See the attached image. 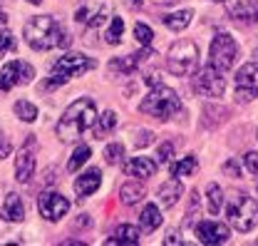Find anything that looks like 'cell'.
Listing matches in <instances>:
<instances>
[{
    "label": "cell",
    "mask_w": 258,
    "mask_h": 246,
    "mask_svg": "<svg viewBox=\"0 0 258 246\" xmlns=\"http://www.w3.org/2000/svg\"><path fill=\"white\" fill-rule=\"evenodd\" d=\"M191 18H194L191 10H176V13L164 15V25H166L169 30L181 32L184 28H189V25H191Z\"/></svg>",
    "instance_id": "cell-22"
},
{
    "label": "cell",
    "mask_w": 258,
    "mask_h": 246,
    "mask_svg": "<svg viewBox=\"0 0 258 246\" xmlns=\"http://www.w3.org/2000/svg\"><path fill=\"white\" fill-rule=\"evenodd\" d=\"M10 150H13V147H10L8 137H3V134H0V159H3V157H8V154H10Z\"/></svg>",
    "instance_id": "cell-39"
},
{
    "label": "cell",
    "mask_w": 258,
    "mask_h": 246,
    "mask_svg": "<svg viewBox=\"0 0 258 246\" xmlns=\"http://www.w3.org/2000/svg\"><path fill=\"white\" fill-rule=\"evenodd\" d=\"M25 42L32 50H52L57 45H67L70 37L62 32V25L50 15H37L25 23Z\"/></svg>",
    "instance_id": "cell-2"
},
{
    "label": "cell",
    "mask_w": 258,
    "mask_h": 246,
    "mask_svg": "<svg viewBox=\"0 0 258 246\" xmlns=\"http://www.w3.org/2000/svg\"><path fill=\"white\" fill-rule=\"evenodd\" d=\"M119 199H122V204H127V207L137 204V202H142V199H144V186L129 182V184H124L122 189H119Z\"/></svg>",
    "instance_id": "cell-26"
},
{
    "label": "cell",
    "mask_w": 258,
    "mask_h": 246,
    "mask_svg": "<svg viewBox=\"0 0 258 246\" xmlns=\"http://www.w3.org/2000/svg\"><path fill=\"white\" fill-rule=\"evenodd\" d=\"M209 55H211V65H214L216 70L226 72V70L233 67V62L238 58V42H236L228 32H219V35L214 37V42H211Z\"/></svg>",
    "instance_id": "cell-7"
},
{
    "label": "cell",
    "mask_w": 258,
    "mask_h": 246,
    "mask_svg": "<svg viewBox=\"0 0 258 246\" xmlns=\"http://www.w3.org/2000/svg\"><path fill=\"white\" fill-rule=\"evenodd\" d=\"M35 172V137L28 134L25 144L20 147V152L15 157V179L20 184H28Z\"/></svg>",
    "instance_id": "cell-13"
},
{
    "label": "cell",
    "mask_w": 258,
    "mask_h": 246,
    "mask_svg": "<svg viewBox=\"0 0 258 246\" xmlns=\"http://www.w3.org/2000/svg\"><path fill=\"white\" fill-rule=\"evenodd\" d=\"M107 244H139V229L132 224H119L112 239H107Z\"/></svg>",
    "instance_id": "cell-21"
},
{
    "label": "cell",
    "mask_w": 258,
    "mask_h": 246,
    "mask_svg": "<svg viewBox=\"0 0 258 246\" xmlns=\"http://www.w3.org/2000/svg\"><path fill=\"white\" fill-rule=\"evenodd\" d=\"M236 94L243 102L258 97V62H246L236 72Z\"/></svg>",
    "instance_id": "cell-11"
},
{
    "label": "cell",
    "mask_w": 258,
    "mask_h": 246,
    "mask_svg": "<svg viewBox=\"0 0 258 246\" xmlns=\"http://www.w3.org/2000/svg\"><path fill=\"white\" fill-rule=\"evenodd\" d=\"M181 194H184V186H181V182L174 177V179H169L166 184L159 186V204L164 209H171V207L179 202Z\"/></svg>",
    "instance_id": "cell-19"
},
{
    "label": "cell",
    "mask_w": 258,
    "mask_h": 246,
    "mask_svg": "<svg viewBox=\"0 0 258 246\" xmlns=\"http://www.w3.org/2000/svg\"><path fill=\"white\" fill-rule=\"evenodd\" d=\"M152 55V47H144L142 53H137V55H124V58H117V60L109 62V67L112 70H117V72H124V75H129V72H134L139 65H142V60H147Z\"/></svg>",
    "instance_id": "cell-18"
},
{
    "label": "cell",
    "mask_w": 258,
    "mask_h": 246,
    "mask_svg": "<svg viewBox=\"0 0 258 246\" xmlns=\"http://www.w3.org/2000/svg\"><path fill=\"white\" fill-rule=\"evenodd\" d=\"M256 244H258V239H256Z\"/></svg>",
    "instance_id": "cell-43"
},
{
    "label": "cell",
    "mask_w": 258,
    "mask_h": 246,
    "mask_svg": "<svg viewBox=\"0 0 258 246\" xmlns=\"http://www.w3.org/2000/svg\"><path fill=\"white\" fill-rule=\"evenodd\" d=\"M109 18V0H82L75 10V20L85 28H99Z\"/></svg>",
    "instance_id": "cell-8"
},
{
    "label": "cell",
    "mask_w": 258,
    "mask_h": 246,
    "mask_svg": "<svg viewBox=\"0 0 258 246\" xmlns=\"http://www.w3.org/2000/svg\"><path fill=\"white\" fill-rule=\"evenodd\" d=\"M199 67V45L191 40H179L169 47V55H166V70L176 77H186L196 72Z\"/></svg>",
    "instance_id": "cell-5"
},
{
    "label": "cell",
    "mask_w": 258,
    "mask_h": 246,
    "mask_svg": "<svg viewBox=\"0 0 258 246\" xmlns=\"http://www.w3.org/2000/svg\"><path fill=\"white\" fill-rule=\"evenodd\" d=\"M32 77H35V70H32L28 62L13 60L0 70V90L8 92V90H13L15 85H28Z\"/></svg>",
    "instance_id": "cell-10"
},
{
    "label": "cell",
    "mask_w": 258,
    "mask_h": 246,
    "mask_svg": "<svg viewBox=\"0 0 258 246\" xmlns=\"http://www.w3.org/2000/svg\"><path fill=\"white\" fill-rule=\"evenodd\" d=\"M3 25H8V18H5V13L0 10V28H3Z\"/></svg>",
    "instance_id": "cell-40"
},
{
    "label": "cell",
    "mask_w": 258,
    "mask_h": 246,
    "mask_svg": "<svg viewBox=\"0 0 258 246\" xmlns=\"http://www.w3.org/2000/svg\"><path fill=\"white\" fill-rule=\"evenodd\" d=\"M243 162H246V169L258 179V152H248L243 157Z\"/></svg>",
    "instance_id": "cell-35"
},
{
    "label": "cell",
    "mask_w": 258,
    "mask_h": 246,
    "mask_svg": "<svg viewBox=\"0 0 258 246\" xmlns=\"http://www.w3.org/2000/svg\"><path fill=\"white\" fill-rule=\"evenodd\" d=\"M122 32H124V20H122V18H112V25H109V30L104 32V40H107L109 45H119Z\"/></svg>",
    "instance_id": "cell-30"
},
{
    "label": "cell",
    "mask_w": 258,
    "mask_h": 246,
    "mask_svg": "<svg viewBox=\"0 0 258 246\" xmlns=\"http://www.w3.org/2000/svg\"><path fill=\"white\" fill-rule=\"evenodd\" d=\"M95 67V60L92 58H87V55H82V53H67L64 58L52 65V70H50V80L42 85L45 90H55V87H62L64 82H70L72 77H80L82 72H87V70H92Z\"/></svg>",
    "instance_id": "cell-3"
},
{
    "label": "cell",
    "mask_w": 258,
    "mask_h": 246,
    "mask_svg": "<svg viewBox=\"0 0 258 246\" xmlns=\"http://www.w3.org/2000/svg\"><path fill=\"white\" fill-rule=\"evenodd\" d=\"M134 37L139 40V45L149 47V45H152V40H154V32H152V28H149V25L137 23V25H134Z\"/></svg>",
    "instance_id": "cell-31"
},
{
    "label": "cell",
    "mask_w": 258,
    "mask_h": 246,
    "mask_svg": "<svg viewBox=\"0 0 258 246\" xmlns=\"http://www.w3.org/2000/svg\"><path fill=\"white\" fill-rule=\"evenodd\" d=\"M139 224H142L144 231H157V226H161V212L157 209V204H147L142 209Z\"/></svg>",
    "instance_id": "cell-24"
},
{
    "label": "cell",
    "mask_w": 258,
    "mask_h": 246,
    "mask_svg": "<svg viewBox=\"0 0 258 246\" xmlns=\"http://www.w3.org/2000/svg\"><path fill=\"white\" fill-rule=\"evenodd\" d=\"M157 159H149V157H132L127 164H124V174L127 177H137V179H149L154 172H157Z\"/></svg>",
    "instance_id": "cell-15"
},
{
    "label": "cell",
    "mask_w": 258,
    "mask_h": 246,
    "mask_svg": "<svg viewBox=\"0 0 258 246\" xmlns=\"http://www.w3.org/2000/svg\"><path fill=\"white\" fill-rule=\"evenodd\" d=\"M179 110H181L179 94L174 92V90H169V87H164V85H154L152 92L147 94L142 100V105H139V112H144L149 117H157L161 122L169 120V117H174Z\"/></svg>",
    "instance_id": "cell-4"
},
{
    "label": "cell",
    "mask_w": 258,
    "mask_h": 246,
    "mask_svg": "<svg viewBox=\"0 0 258 246\" xmlns=\"http://www.w3.org/2000/svg\"><path fill=\"white\" fill-rule=\"evenodd\" d=\"M226 87V80L221 75V70H216L214 65L204 67L196 77H194V90L204 97H221Z\"/></svg>",
    "instance_id": "cell-9"
},
{
    "label": "cell",
    "mask_w": 258,
    "mask_h": 246,
    "mask_svg": "<svg viewBox=\"0 0 258 246\" xmlns=\"http://www.w3.org/2000/svg\"><path fill=\"white\" fill-rule=\"evenodd\" d=\"M90 154H92V152H90V147H87V144H80V147L72 152V157H70L67 169H70V172H77V169H80V167L90 159Z\"/></svg>",
    "instance_id": "cell-29"
},
{
    "label": "cell",
    "mask_w": 258,
    "mask_h": 246,
    "mask_svg": "<svg viewBox=\"0 0 258 246\" xmlns=\"http://www.w3.org/2000/svg\"><path fill=\"white\" fill-rule=\"evenodd\" d=\"M196 169H199V162H196L194 154H189V157H184V159L171 164V177H191Z\"/></svg>",
    "instance_id": "cell-25"
},
{
    "label": "cell",
    "mask_w": 258,
    "mask_h": 246,
    "mask_svg": "<svg viewBox=\"0 0 258 246\" xmlns=\"http://www.w3.org/2000/svg\"><path fill=\"white\" fill-rule=\"evenodd\" d=\"M224 172L231 177V179H238V177H241V167H238L233 159H228V162L224 164Z\"/></svg>",
    "instance_id": "cell-37"
},
{
    "label": "cell",
    "mask_w": 258,
    "mask_h": 246,
    "mask_svg": "<svg viewBox=\"0 0 258 246\" xmlns=\"http://www.w3.org/2000/svg\"><path fill=\"white\" fill-rule=\"evenodd\" d=\"M154 139H152V132L149 129H142L137 137H134V147H147V144H152Z\"/></svg>",
    "instance_id": "cell-36"
},
{
    "label": "cell",
    "mask_w": 258,
    "mask_h": 246,
    "mask_svg": "<svg viewBox=\"0 0 258 246\" xmlns=\"http://www.w3.org/2000/svg\"><path fill=\"white\" fill-rule=\"evenodd\" d=\"M194 234L199 236L201 244H226L231 239V231L226 224H219V221H199L194 226Z\"/></svg>",
    "instance_id": "cell-14"
},
{
    "label": "cell",
    "mask_w": 258,
    "mask_h": 246,
    "mask_svg": "<svg viewBox=\"0 0 258 246\" xmlns=\"http://www.w3.org/2000/svg\"><path fill=\"white\" fill-rule=\"evenodd\" d=\"M226 216L236 226V231H243L246 234V231H251L258 224V204L248 194H236L233 202L226 209Z\"/></svg>",
    "instance_id": "cell-6"
},
{
    "label": "cell",
    "mask_w": 258,
    "mask_h": 246,
    "mask_svg": "<svg viewBox=\"0 0 258 246\" xmlns=\"http://www.w3.org/2000/svg\"><path fill=\"white\" fill-rule=\"evenodd\" d=\"M171 152H174V142H164L159 150H157V164H166Z\"/></svg>",
    "instance_id": "cell-33"
},
{
    "label": "cell",
    "mask_w": 258,
    "mask_h": 246,
    "mask_svg": "<svg viewBox=\"0 0 258 246\" xmlns=\"http://www.w3.org/2000/svg\"><path fill=\"white\" fill-rule=\"evenodd\" d=\"M164 244H166V246H171V244H181V236H179V231H174V229H171V231L166 234Z\"/></svg>",
    "instance_id": "cell-38"
},
{
    "label": "cell",
    "mask_w": 258,
    "mask_h": 246,
    "mask_svg": "<svg viewBox=\"0 0 258 246\" xmlns=\"http://www.w3.org/2000/svg\"><path fill=\"white\" fill-rule=\"evenodd\" d=\"M102 182V172L92 167V169H87L85 174H80L77 179H75V191H77V196H90L92 191H97V186Z\"/></svg>",
    "instance_id": "cell-16"
},
{
    "label": "cell",
    "mask_w": 258,
    "mask_h": 246,
    "mask_svg": "<svg viewBox=\"0 0 258 246\" xmlns=\"http://www.w3.org/2000/svg\"><path fill=\"white\" fill-rule=\"evenodd\" d=\"M206 199H209V214H219L221 212V207H224V191H221V186L219 184H211L206 186Z\"/></svg>",
    "instance_id": "cell-27"
},
{
    "label": "cell",
    "mask_w": 258,
    "mask_h": 246,
    "mask_svg": "<svg viewBox=\"0 0 258 246\" xmlns=\"http://www.w3.org/2000/svg\"><path fill=\"white\" fill-rule=\"evenodd\" d=\"M0 219L3 221H23L25 219V204L18 194L5 196V204L0 207Z\"/></svg>",
    "instance_id": "cell-17"
},
{
    "label": "cell",
    "mask_w": 258,
    "mask_h": 246,
    "mask_svg": "<svg viewBox=\"0 0 258 246\" xmlns=\"http://www.w3.org/2000/svg\"><path fill=\"white\" fill-rule=\"evenodd\" d=\"M256 189H258V184H256Z\"/></svg>",
    "instance_id": "cell-44"
},
{
    "label": "cell",
    "mask_w": 258,
    "mask_h": 246,
    "mask_svg": "<svg viewBox=\"0 0 258 246\" xmlns=\"http://www.w3.org/2000/svg\"><path fill=\"white\" fill-rule=\"evenodd\" d=\"M216 3H226V0H216Z\"/></svg>",
    "instance_id": "cell-42"
},
{
    "label": "cell",
    "mask_w": 258,
    "mask_h": 246,
    "mask_svg": "<svg viewBox=\"0 0 258 246\" xmlns=\"http://www.w3.org/2000/svg\"><path fill=\"white\" fill-rule=\"evenodd\" d=\"M97 122V105L90 97H80L62 112L57 122V137L60 142H75L85 129H90Z\"/></svg>",
    "instance_id": "cell-1"
},
{
    "label": "cell",
    "mask_w": 258,
    "mask_h": 246,
    "mask_svg": "<svg viewBox=\"0 0 258 246\" xmlns=\"http://www.w3.org/2000/svg\"><path fill=\"white\" fill-rule=\"evenodd\" d=\"M28 3H32V5H40V3H42V0H28Z\"/></svg>",
    "instance_id": "cell-41"
},
{
    "label": "cell",
    "mask_w": 258,
    "mask_h": 246,
    "mask_svg": "<svg viewBox=\"0 0 258 246\" xmlns=\"http://www.w3.org/2000/svg\"><path fill=\"white\" fill-rule=\"evenodd\" d=\"M122 157H124V144H119V142H114V144H109V147L104 150V159H107L109 164H119Z\"/></svg>",
    "instance_id": "cell-32"
},
{
    "label": "cell",
    "mask_w": 258,
    "mask_h": 246,
    "mask_svg": "<svg viewBox=\"0 0 258 246\" xmlns=\"http://www.w3.org/2000/svg\"><path fill=\"white\" fill-rule=\"evenodd\" d=\"M37 209H40V214L45 216L47 221H60L67 214V209H70V202L64 199L60 191H45L37 199Z\"/></svg>",
    "instance_id": "cell-12"
},
{
    "label": "cell",
    "mask_w": 258,
    "mask_h": 246,
    "mask_svg": "<svg viewBox=\"0 0 258 246\" xmlns=\"http://www.w3.org/2000/svg\"><path fill=\"white\" fill-rule=\"evenodd\" d=\"M15 115L23 122H35L37 120V107L32 102H28V100H20V102H15Z\"/></svg>",
    "instance_id": "cell-28"
},
{
    "label": "cell",
    "mask_w": 258,
    "mask_h": 246,
    "mask_svg": "<svg viewBox=\"0 0 258 246\" xmlns=\"http://www.w3.org/2000/svg\"><path fill=\"white\" fill-rule=\"evenodd\" d=\"M117 127V115L112 112V110H107L102 117H97V122L92 124V134H95V139H102V137H107L112 129Z\"/></svg>",
    "instance_id": "cell-23"
},
{
    "label": "cell",
    "mask_w": 258,
    "mask_h": 246,
    "mask_svg": "<svg viewBox=\"0 0 258 246\" xmlns=\"http://www.w3.org/2000/svg\"><path fill=\"white\" fill-rule=\"evenodd\" d=\"M10 50H15V37H13L10 32H3V35H0V58H3L5 53H10Z\"/></svg>",
    "instance_id": "cell-34"
},
{
    "label": "cell",
    "mask_w": 258,
    "mask_h": 246,
    "mask_svg": "<svg viewBox=\"0 0 258 246\" xmlns=\"http://www.w3.org/2000/svg\"><path fill=\"white\" fill-rule=\"evenodd\" d=\"M231 15L241 18V20H251L258 23V0H236L231 8H228Z\"/></svg>",
    "instance_id": "cell-20"
}]
</instances>
